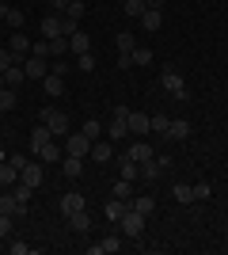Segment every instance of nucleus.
I'll return each mask as SVG.
<instances>
[{
    "label": "nucleus",
    "mask_w": 228,
    "mask_h": 255,
    "mask_svg": "<svg viewBox=\"0 0 228 255\" xmlns=\"http://www.w3.org/2000/svg\"><path fill=\"white\" fill-rule=\"evenodd\" d=\"M149 8H156V11H163V0H145Z\"/></svg>",
    "instance_id": "obj_50"
},
{
    "label": "nucleus",
    "mask_w": 228,
    "mask_h": 255,
    "mask_svg": "<svg viewBox=\"0 0 228 255\" xmlns=\"http://www.w3.org/2000/svg\"><path fill=\"white\" fill-rule=\"evenodd\" d=\"M126 122H130V118H114V122L107 126V137H110V141H122L126 133H130V126H126Z\"/></svg>",
    "instance_id": "obj_29"
},
{
    "label": "nucleus",
    "mask_w": 228,
    "mask_h": 255,
    "mask_svg": "<svg viewBox=\"0 0 228 255\" xmlns=\"http://www.w3.org/2000/svg\"><path fill=\"white\" fill-rule=\"evenodd\" d=\"M118 168H122V179H130V183H137V179H141V164H137V160L122 156V160H118Z\"/></svg>",
    "instance_id": "obj_20"
},
{
    "label": "nucleus",
    "mask_w": 228,
    "mask_h": 255,
    "mask_svg": "<svg viewBox=\"0 0 228 255\" xmlns=\"http://www.w3.org/2000/svg\"><path fill=\"white\" fill-rule=\"evenodd\" d=\"M11 221H15V217H8V213H0V240H4V236H11Z\"/></svg>",
    "instance_id": "obj_44"
},
{
    "label": "nucleus",
    "mask_w": 228,
    "mask_h": 255,
    "mask_svg": "<svg viewBox=\"0 0 228 255\" xmlns=\"http://www.w3.org/2000/svg\"><path fill=\"white\" fill-rule=\"evenodd\" d=\"M23 73H27V80H42L46 73H50V65H46V57H27V65H23Z\"/></svg>",
    "instance_id": "obj_7"
},
{
    "label": "nucleus",
    "mask_w": 228,
    "mask_h": 255,
    "mask_svg": "<svg viewBox=\"0 0 228 255\" xmlns=\"http://www.w3.org/2000/svg\"><path fill=\"white\" fill-rule=\"evenodd\" d=\"M50 73H54V76H65L69 73V61H57V57H54V69H50Z\"/></svg>",
    "instance_id": "obj_47"
},
{
    "label": "nucleus",
    "mask_w": 228,
    "mask_h": 255,
    "mask_svg": "<svg viewBox=\"0 0 228 255\" xmlns=\"http://www.w3.org/2000/svg\"><path fill=\"white\" fill-rule=\"evenodd\" d=\"M137 50V38L130 31H118V53H133Z\"/></svg>",
    "instance_id": "obj_33"
},
{
    "label": "nucleus",
    "mask_w": 228,
    "mask_h": 255,
    "mask_svg": "<svg viewBox=\"0 0 228 255\" xmlns=\"http://www.w3.org/2000/svg\"><path fill=\"white\" fill-rule=\"evenodd\" d=\"M54 4V15H65V8H69V0H50Z\"/></svg>",
    "instance_id": "obj_48"
},
{
    "label": "nucleus",
    "mask_w": 228,
    "mask_h": 255,
    "mask_svg": "<svg viewBox=\"0 0 228 255\" xmlns=\"http://www.w3.org/2000/svg\"><path fill=\"white\" fill-rule=\"evenodd\" d=\"M160 84H163V88H167V92H171V96H175V99H186V84H183V76L175 73V69H167V73H163V76H160Z\"/></svg>",
    "instance_id": "obj_5"
},
{
    "label": "nucleus",
    "mask_w": 228,
    "mask_h": 255,
    "mask_svg": "<svg viewBox=\"0 0 228 255\" xmlns=\"http://www.w3.org/2000/svg\"><path fill=\"white\" fill-rule=\"evenodd\" d=\"M23 76H27V73H23V65H11V69H4V84H8V88H19Z\"/></svg>",
    "instance_id": "obj_31"
},
{
    "label": "nucleus",
    "mask_w": 228,
    "mask_h": 255,
    "mask_svg": "<svg viewBox=\"0 0 228 255\" xmlns=\"http://www.w3.org/2000/svg\"><path fill=\"white\" fill-rule=\"evenodd\" d=\"M84 133H87L91 141H99V137H103V126H99L95 118H87V122H84Z\"/></svg>",
    "instance_id": "obj_39"
},
{
    "label": "nucleus",
    "mask_w": 228,
    "mask_h": 255,
    "mask_svg": "<svg viewBox=\"0 0 228 255\" xmlns=\"http://www.w3.org/2000/svg\"><path fill=\"white\" fill-rule=\"evenodd\" d=\"M163 171H167V168L160 164V156H149V160H141V179H145V183H156V179L163 175Z\"/></svg>",
    "instance_id": "obj_6"
},
{
    "label": "nucleus",
    "mask_w": 228,
    "mask_h": 255,
    "mask_svg": "<svg viewBox=\"0 0 228 255\" xmlns=\"http://www.w3.org/2000/svg\"><path fill=\"white\" fill-rule=\"evenodd\" d=\"M15 103H19V96H15V88H0V111H4V115H8V111H15Z\"/></svg>",
    "instance_id": "obj_27"
},
{
    "label": "nucleus",
    "mask_w": 228,
    "mask_h": 255,
    "mask_svg": "<svg viewBox=\"0 0 228 255\" xmlns=\"http://www.w3.org/2000/svg\"><path fill=\"white\" fill-rule=\"evenodd\" d=\"M171 198H175L179 206H190V202H194V187H186V183H175V187H171Z\"/></svg>",
    "instance_id": "obj_22"
},
{
    "label": "nucleus",
    "mask_w": 228,
    "mask_h": 255,
    "mask_svg": "<svg viewBox=\"0 0 228 255\" xmlns=\"http://www.w3.org/2000/svg\"><path fill=\"white\" fill-rule=\"evenodd\" d=\"M152 61V50L149 46H137V50H133V65H149Z\"/></svg>",
    "instance_id": "obj_40"
},
{
    "label": "nucleus",
    "mask_w": 228,
    "mask_h": 255,
    "mask_svg": "<svg viewBox=\"0 0 228 255\" xmlns=\"http://www.w3.org/2000/svg\"><path fill=\"white\" fill-rule=\"evenodd\" d=\"M46 141H54V129L46 126V122H38V126H34V133H31V152H38Z\"/></svg>",
    "instance_id": "obj_12"
},
{
    "label": "nucleus",
    "mask_w": 228,
    "mask_h": 255,
    "mask_svg": "<svg viewBox=\"0 0 228 255\" xmlns=\"http://www.w3.org/2000/svg\"><path fill=\"white\" fill-rule=\"evenodd\" d=\"M65 152H69V156H80V160H84L87 152H91V137H87L84 129H80V133H69V137H65Z\"/></svg>",
    "instance_id": "obj_3"
},
{
    "label": "nucleus",
    "mask_w": 228,
    "mask_h": 255,
    "mask_svg": "<svg viewBox=\"0 0 228 255\" xmlns=\"http://www.w3.org/2000/svg\"><path fill=\"white\" fill-rule=\"evenodd\" d=\"M167 137H171V141H186V137H190V122H186V118H171Z\"/></svg>",
    "instance_id": "obj_16"
},
{
    "label": "nucleus",
    "mask_w": 228,
    "mask_h": 255,
    "mask_svg": "<svg viewBox=\"0 0 228 255\" xmlns=\"http://www.w3.org/2000/svg\"><path fill=\"white\" fill-rule=\"evenodd\" d=\"M76 210H84V194H80V191L61 194V213H76Z\"/></svg>",
    "instance_id": "obj_18"
},
{
    "label": "nucleus",
    "mask_w": 228,
    "mask_h": 255,
    "mask_svg": "<svg viewBox=\"0 0 228 255\" xmlns=\"http://www.w3.org/2000/svg\"><path fill=\"white\" fill-rule=\"evenodd\" d=\"M8 252H11V255H27V252H31V244H23V240H15V244H8Z\"/></svg>",
    "instance_id": "obj_46"
},
{
    "label": "nucleus",
    "mask_w": 228,
    "mask_h": 255,
    "mask_svg": "<svg viewBox=\"0 0 228 255\" xmlns=\"http://www.w3.org/2000/svg\"><path fill=\"white\" fill-rule=\"evenodd\" d=\"M126 210H130V202H126V198H110V202L103 206V217H107L110 225H118V221H122V213H126Z\"/></svg>",
    "instance_id": "obj_8"
},
{
    "label": "nucleus",
    "mask_w": 228,
    "mask_h": 255,
    "mask_svg": "<svg viewBox=\"0 0 228 255\" xmlns=\"http://www.w3.org/2000/svg\"><path fill=\"white\" fill-rule=\"evenodd\" d=\"M76 69H80V73H91V69H95V53H80V57H76Z\"/></svg>",
    "instance_id": "obj_36"
},
{
    "label": "nucleus",
    "mask_w": 228,
    "mask_h": 255,
    "mask_svg": "<svg viewBox=\"0 0 228 255\" xmlns=\"http://www.w3.org/2000/svg\"><path fill=\"white\" fill-rule=\"evenodd\" d=\"M209 194H213V187H209V183H198L194 187V202H206Z\"/></svg>",
    "instance_id": "obj_43"
},
{
    "label": "nucleus",
    "mask_w": 228,
    "mask_h": 255,
    "mask_svg": "<svg viewBox=\"0 0 228 255\" xmlns=\"http://www.w3.org/2000/svg\"><path fill=\"white\" fill-rule=\"evenodd\" d=\"M8 50H11V53H15V57L23 61V53H31V38H27L23 31H11V42H8Z\"/></svg>",
    "instance_id": "obj_13"
},
{
    "label": "nucleus",
    "mask_w": 228,
    "mask_h": 255,
    "mask_svg": "<svg viewBox=\"0 0 228 255\" xmlns=\"http://www.w3.org/2000/svg\"><path fill=\"white\" fill-rule=\"evenodd\" d=\"M38 122H46V126L54 129V137H69L73 129H69V115L65 111H54V107H46L42 115H38Z\"/></svg>",
    "instance_id": "obj_1"
},
{
    "label": "nucleus",
    "mask_w": 228,
    "mask_h": 255,
    "mask_svg": "<svg viewBox=\"0 0 228 255\" xmlns=\"http://www.w3.org/2000/svg\"><path fill=\"white\" fill-rule=\"evenodd\" d=\"M110 156H114V141H91V160L107 164Z\"/></svg>",
    "instance_id": "obj_15"
},
{
    "label": "nucleus",
    "mask_w": 228,
    "mask_h": 255,
    "mask_svg": "<svg viewBox=\"0 0 228 255\" xmlns=\"http://www.w3.org/2000/svg\"><path fill=\"white\" fill-rule=\"evenodd\" d=\"M0 213H8V217H19L23 206L15 202V194H0Z\"/></svg>",
    "instance_id": "obj_30"
},
{
    "label": "nucleus",
    "mask_w": 228,
    "mask_h": 255,
    "mask_svg": "<svg viewBox=\"0 0 228 255\" xmlns=\"http://www.w3.org/2000/svg\"><path fill=\"white\" fill-rule=\"evenodd\" d=\"M69 53H91V38H87V31H76V34H69Z\"/></svg>",
    "instance_id": "obj_11"
},
{
    "label": "nucleus",
    "mask_w": 228,
    "mask_h": 255,
    "mask_svg": "<svg viewBox=\"0 0 228 255\" xmlns=\"http://www.w3.org/2000/svg\"><path fill=\"white\" fill-rule=\"evenodd\" d=\"M34 156L42 160V164H54V160H61V156H65V152L57 149L54 141H46V145H42V149H38V152H34Z\"/></svg>",
    "instance_id": "obj_23"
},
{
    "label": "nucleus",
    "mask_w": 228,
    "mask_h": 255,
    "mask_svg": "<svg viewBox=\"0 0 228 255\" xmlns=\"http://www.w3.org/2000/svg\"><path fill=\"white\" fill-rule=\"evenodd\" d=\"M69 229H73V233H87V229H91V217H87V210L69 213Z\"/></svg>",
    "instance_id": "obj_21"
},
{
    "label": "nucleus",
    "mask_w": 228,
    "mask_h": 255,
    "mask_svg": "<svg viewBox=\"0 0 228 255\" xmlns=\"http://www.w3.org/2000/svg\"><path fill=\"white\" fill-rule=\"evenodd\" d=\"M141 27H145V31H160V27H163V11L145 8V11H141Z\"/></svg>",
    "instance_id": "obj_17"
},
{
    "label": "nucleus",
    "mask_w": 228,
    "mask_h": 255,
    "mask_svg": "<svg viewBox=\"0 0 228 255\" xmlns=\"http://www.w3.org/2000/svg\"><path fill=\"white\" fill-rule=\"evenodd\" d=\"M122 8H126V15H133V19H141V11L149 8V4H145V0H126Z\"/></svg>",
    "instance_id": "obj_34"
},
{
    "label": "nucleus",
    "mask_w": 228,
    "mask_h": 255,
    "mask_svg": "<svg viewBox=\"0 0 228 255\" xmlns=\"http://www.w3.org/2000/svg\"><path fill=\"white\" fill-rule=\"evenodd\" d=\"M8 164H11V168H19V171H23V164H27V156H23V152H15V156H11Z\"/></svg>",
    "instance_id": "obj_49"
},
{
    "label": "nucleus",
    "mask_w": 228,
    "mask_h": 255,
    "mask_svg": "<svg viewBox=\"0 0 228 255\" xmlns=\"http://www.w3.org/2000/svg\"><path fill=\"white\" fill-rule=\"evenodd\" d=\"M122 156H130V160H137V164H141V160H149V156H156V152L149 149V145H145V141H137V145H130V149L122 152Z\"/></svg>",
    "instance_id": "obj_25"
},
{
    "label": "nucleus",
    "mask_w": 228,
    "mask_h": 255,
    "mask_svg": "<svg viewBox=\"0 0 228 255\" xmlns=\"http://www.w3.org/2000/svg\"><path fill=\"white\" fill-rule=\"evenodd\" d=\"M130 194H133V183L130 179H118V183H114V198H126V202H130Z\"/></svg>",
    "instance_id": "obj_35"
},
{
    "label": "nucleus",
    "mask_w": 228,
    "mask_h": 255,
    "mask_svg": "<svg viewBox=\"0 0 228 255\" xmlns=\"http://www.w3.org/2000/svg\"><path fill=\"white\" fill-rule=\"evenodd\" d=\"M11 183H19V168H11L8 160H0V187H11Z\"/></svg>",
    "instance_id": "obj_28"
},
{
    "label": "nucleus",
    "mask_w": 228,
    "mask_h": 255,
    "mask_svg": "<svg viewBox=\"0 0 228 255\" xmlns=\"http://www.w3.org/2000/svg\"><path fill=\"white\" fill-rule=\"evenodd\" d=\"M0 88H4V73H0Z\"/></svg>",
    "instance_id": "obj_52"
},
{
    "label": "nucleus",
    "mask_w": 228,
    "mask_h": 255,
    "mask_svg": "<svg viewBox=\"0 0 228 255\" xmlns=\"http://www.w3.org/2000/svg\"><path fill=\"white\" fill-rule=\"evenodd\" d=\"M80 168H84V160H80V156H69V152H65V160H61L65 179H76V175H80Z\"/></svg>",
    "instance_id": "obj_24"
},
{
    "label": "nucleus",
    "mask_w": 228,
    "mask_h": 255,
    "mask_svg": "<svg viewBox=\"0 0 228 255\" xmlns=\"http://www.w3.org/2000/svg\"><path fill=\"white\" fill-rule=\"evenodd\" d=\"M15 61H19V57H15L11 50H0V73H4V69H11Z\"/></svg>",
    "instance_id": "obj_42"
},
{
    "label": "nucleus",
    "mask_w": 228,
    "mask_h": 255,
    "mask_svg": "<svg viewBox=\"0 0 228 255\" xmlns=\"http://www.w3.org/2000/svg\"><path fill=\"white\" fill-rule=\"evenodd\" d=\"M4 23H8V27H23V11H19V8H8Z\"/></svg>",
    "instance_id": "obj_41"
},
{
    "label": "nucleus",
    "mask_w": 228,
    "mask_h": 255,
    "mask_svg": "<svg viewBox=\"0 0 228 255\" xmlns=\"http://www.w3.org/2000/svg\"><path fill=\"white\" fill-rule=\"evenodd\" d=\"M42 92H46V96H61V92H65V76L46 73V76H42Z\"/></svg>",
    "instance_id": "obj_19"
},
{
    "label": "nucleus",
    "mask_w": 228,
    "mask_h": 255,
    "mask_svg": "<svg viewBox=\"0 0 228 255\" xmlns=\"http://www.w3.org/2000/svg\"><path fill=\"white\" fill-rule=\"evenodd\" d=\"M0 118H4V111H0Z\"/></svg>",
    "instance_id": "obj_53"
},
{
    "label": "nucleus",
    "mask_w": 228,
    "mask_h": 255,
    "mask_svg": "<svg viewBox=\"0 0 228 255\" xmlns=\"http://www.w3.org/2000/svg\"><path fill=\"white\" fill-rule=\"evenodd\" d=\"M84 11H87V4H84V0H69L65 19H76V23H80V19H84Z\"/></svg>",
    "instance_id": "obj_32"
},
{
    "label": "nucleus",
    "mask_w": 228,
    "mask_h": 255,
    "mask_svg": "<svg viewBox=\"0 0 228 255\" xmlns=\"http://www.w3.org/2000/svg\"><path fill=\"white\" fill-rule=\"evenodd\" d=\"M167 126H171V118H167V115H152V129H156V133L167 137Z\"/></svg>",
    "instance_id": "obj_38"
},
{
    "label": "nucleus",
    "mask_w": 228,
    "mask_h": 255,
    "mask_svg": "<svg viewBox=\"0 0 228 255\" xmlns=\"http://www.w3.org/2000/svg\"><path fill=\"white\" fill-rule=\"evenodd\" d=\"M61 23H65L61 15H46V19H42V38H46V42H50V38H65Z\"/></svg>",
    "instance_id": "obj_9"
},
{
    "label": "nucleus",
    "mask_w": 228,
    "mask_h": 255,
    "mask_svg": "<svg viewBox=\"0 0 228 255\" xmlns=\"http://www.w3.org/2000/svg\"><path fill=\"white\" fill-rule=\"evenodd\" d=\"M118 229H122V236H141L145 233V213L126 210V213H122V221H118Z\"/></svg>",
    "instance_id": "obj_2"
},
{
    "label": "nucleus",
    "mask_w": 228,
    "mask_h": 255,
    "mask_svg": "<svg viewBox=\"0 0 228 255\" xmlns=\"http://www.w3.org/2000/svg\"><path fill=\"white\" fill-rule=\"evenodd\" d=\"M46 164L42 160H27V164H23V171H19V179L27 183V187H42V175H46Z\"/></svg>",
    "instance_id": "obj_4"
},
{
    "label": "nucleus",
    "mask_w": 228,
    "mask_h": 255,
    "mask_svg": "<svg viewBox=\"0 0 228 255\" xmlns=\"http://www.w3.org/2000/svg\"><path fill=\"white\" fill-rule=\"evenodd\" d=\"M50 53H54V57H65L69 53V38H50Z\"/></svg>",
    "instance_id": "obj_37"
},
{
    "label": "nucleus",
    "mask_w": 228,
    "mask_h": 255,
    "mask_svg": "<svg viewBox=\"0 0 228 255\" xmlns=\"http://www.w3.org/2000/svg\"><path fill=\"white\" fill-rule=\"evenodd\" d=\"M4 15H8V4H4V0H0V19H4Z\"/></svg>",
    "instance_id": "obj_51"
},
{
    "label": "nucleus",
    "mask_w": 228,
    "mask_h": 255,
    "mask_svg": "<svg viewBox=\"0 0 228 255\" xmlns=\"http://www.w3.org/2000/svg\"><path fill=\"white\" fill-rule=\"evenodd\" d=\"M126 126H130V133H137V137H145V133H149V129H152V118H145L141 111H130V122H126Z\"/></svg>",
    "instance_id": "obj_10"
},
{
    "label": "nucleus",
    "mask_w": 228,
    "mask_h": 255,
    "mask_svg": "<svg viewBox=\"0 0 228 255\" xmlns=\"http://www.w3.org/2000/svg\"><path fill=\"white\" fill-rule=\"evenodd\" d=\"M130 210H137V213L149 217V213L156 210V202H152V194H137V198H130Z\"/></svg>",
    "instance_id": "obj_26"
},
{
    "label": "nucleus",
    "mask_w": 228,
    "mask_h": 255,
    "mask_svg": "<svg viewBox=\"0 0 228 255\" xmlns=\"http://www.w3.org/2000/svg\"><path fill=\"white\" fill-rule=\"evenodd\" d=\"M118 248H122V240H118V236H107V240H99V244H91V248H87V255H114Z\"/></svg>",
    "instance_id": "obj_14"
},
{
    "label": "nucleus",
    "mask_w": 228,
    "mask_h": 255,
    "mask_svg": "<svg viewBox=\"0 0 228 255\" xmlns=\"http://www.w3.org/2000/svg\"><path fill=\"white\" fill-rule=\"evenodd\" d=\"M31 53H34V57H50V42H34Z\"/></svg>",
    "instance_id": "obj_45"
}]
</instances>
